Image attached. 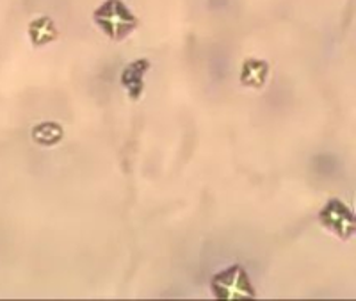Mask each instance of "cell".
Wrapping results in <instances>:
<instances>
[{"label": "cell", "instance_id": "cell-1", "mask_svg": "<svg viewBox=\"0 0 356 301\" xmlns=\"http://www.w3.org/2000/svg\"><path fill=\"white\" fill-rule=\"evenodd\" d=\"M95 22L113 40H123L138 25L136 17L122 0H106L95 11Z\"/></svg>", "mask_w": 356, "mask_h": 301}, {"label": "cell", "instance_id": "cell-2", "mask_svg": "<svg viewBox=\"0 0 356 301\" xmlns=\"http://www.w3.org/2000/svg\"><path fill=\"white\" fill-rule=\"evenodd\" d=\"M211 287L212 294L219 300H250L257 296L250 277L239 264L212 277Z\"/></svg>", "mask_w": 356, "mask_h": 301}, {"label": "cell", "instance_id": "cell-7", "mask_svg": "<svg viewBox=\"0 0 356 301\" xmlns=\"http://www.w3.org/2000/svg\"><path fill=\"white\" fill-rule=\"evenodd\" d=\"M267 65L264 61H246L243 66V72H241V81L246 86H260L266 82L267 77Z\"/></svg>", "mask_w": 356, "mask_h": 301}, {"label": "cell", "instance_id": "cell-5", "mask_svg": "<svg viewBox=\"0 0 356 301\" xmlns=\"http://www.w3.org/2000/svg\"><path fill=\"white\" fill-rule=\"evenodd\" d=\"M33 139L38 145H43V147H54L63 139L61 125H57L54 122L40 123L33 129Z\"/></svg>", "mask_w": 356, "mask_h": 301}, {"label": "cell", "instance_id": "cell-4", "mask_svg": "<svg viewBox=\"0 0 356 301\" xmlns=\"http://www.w3.org/2000/svg\"><path fill=\"white\" fill-rule=\"evenodd\" d=\"M148 68H150V63L146 61V59H139V61H134L132 65L127 66L125 72H123L122 84L129 90L132 98L141 97L143 88H145L143 77H145V74L148 72Z\"/></svg>", "mask_w": 356, "mask_h": 301}, {"label": "cell", "instance_id": "cell-3", "mask_svg": "<svg viewBox=\"0 0 356 301\" xmlns=\"http://www.w3.org/2000/svg\"><path fill=\"white\" fill-rule=\"evenodd\" d=\"M319 221L324 228L335 232L339 237H351L355 234V216L340 200H330L319 212Z\"/></svg>", "mask_w": 356, "mask_h": 301}, {"label": "cell", "instance_id": "cell-6", "mask_svg": "<svg viewBox=\"0 0 356 301\" xmlns=\"http://www.w3.org/2000/svg\"><path fill=\"white\" fill-rule=\"evenodd\" d=\"M29 33H31L33 43L36 47L47 45V43H50V41L57 38V31L50 18H38V20H34L31 27H29Z\"/></svg>", "mask_w": 356, "mask_h": 301}]
</instances>
